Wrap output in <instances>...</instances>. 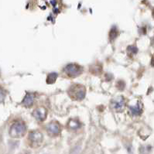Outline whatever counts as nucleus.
<instances>
[{"mask_svg": "<svg viewBox=\"0 0 154 154\" xmlns=\"http://www.w3.org/2000/svg\"><path fill=\"white\" fill-rule=\"evenodd\" d=\"M71 98L74 100H82L85 96V88L80 85H73L68 90Z\"/></svg>", "mask_w": 154, "mask_h": 154, "instance_id": "f257e3e1", "label": "nucleus"}, {"mask_svg": "<svg viewBox=\"0 0 154 154\" xmlns=\"http://www.w3.org/2000/svg\"><path fill=\"white\" fill-rule=\"evenodd\" d=\"M25 132H26V126L22 122H16L12 126L10 129V135L15 138L23 136Z\"/></svg>", "mask_w": 154, "mask_h": 154, "instance_id": "f03ea898", "label": "nucleus"}, {"mask_svg": "<svg viewBox=\"0 0 154 154\" xmlns=\"http://www.w3.org/2000/svg\"><path fill=\"white\" fill-rule=\"evenodd\" d=\"M66 74L69 77H76L78 76L79 74H81L82 72V67H80L79 65L74 64H71L67 65V67L64 68Z\"/></svg>", "mask_w": 154, "mask_h": 154, "instance_id": "7ed1b4c3", "label": "nucleus"}, {"mask_svg": "<svg viewBox=\"0 0 154 154\" xmlns=\"http://www.w3.org/2000/svg\"><path fill=\"white\" fill-rule=\"evenodd\" d=\"M30 139L33 145L39 146L43 141V135L40 132H33L30 135Z\"/></svg>", "mask_w": 154, "mask_h": 154, "instance_id": "20e7f679", "label": "nucleus"}, {"mask_svg": "<svg viewBox=\"0 0 154 154\" xmlns=\"http://www.w3.org/2000/svg\"><path fill=\"white\" fill-rule=\"evenodd\" d=\"M48 133L52 136H56V135L59 134L61 132V128L60 126L57 122H51L47 126V127Z\"/></svg>", "mask_w": 154, "mask_h": 154, "instance_id": "39448f33", "label": "nucleus"}, {"mask_svg": "<svg viewBox=\"0 0 154 154\" xmlns=\"http://www.w3.org/2000/svg\"><path fill=\"white\" fill-rule=\"evenodd\" d=\"M112 106L115 110L122 111L125 106V101L122 97H118L112 101Z\"/></svg>", "mask_w": 154, "mask_h": 154, "instance_id": "423d86ee", "label": "nucleus"}, {"mask_svg": "<svg viewBox=\"0 0 154 154\" xmlns=\"http://www.w3.org/2000/svg\"><path fill=\"white\" fill-rule=\"evenodd\" d=\"M46 115H47V112L44 108H39L33 112L34 117L39 121H44L46 119Z\"/></svg>", "mask_w": 154, "mask_h": 154, "instance_id": "0eeeda50", "label": "nucleus"}, {"mask_svg": "<svg viewBox=\"0 0 154 154\" xmlns=\"http://www.w3.org/2000/svg\"><path fill=\"white\" fill-rule=\"evenodd\" d=\"M130 111L132 112V115H139L143 112V109H142V106L140 105H136L135 106H132L130 108Z\"/></svg>", "mask_w": 154, "mask_h": 154, "instance_id": "6e6552de", "label": "nucleus"}, {"mask_svg": "<svg viewBox=\"0 0 154 154\" xmlns=\"http://www.w3.org/2000/svg\"><path fill=\"white\" fill-rule=\"evenodd\" d=\"M33 95H30V94H28V95L26 96L25 99H24L23 104L25 105L26 107H30V105H33Z\"/></svg>", "mask_w": 154, "mask_h": 154, "instance_id": "1a4fd4ad", "label": "nucleus"}, {"mask_svg": "<svg viewBox=\"0 0 154 154\" xmlns=\"http://www.w3.org/2000/svg\"><path fill=\"white\" fill-rule=\"evenodd\" d=\"M57 78V74H56V73H52V74H49V76L47 77V82L48 84H53L56 81Z\"/></svg>", "mask_w": 154, "mask_h": 154, "instance_id": "9d476101", "label": "nucleus"}, {"mask_svg": "<svg viewBox=\"0 0 154 154\" xmlns=\"http://www.w3.org/2000/svg\"><path fill=\"white\" fill-rule=\"evenodd\" d=\"M117 34H118L117 31L115 30H112V33H111V35H110L111 38H112V40L115 39V37H116V36H117Z\"/></svg>", "mask_w": 154, "mask_h": 154, "instance_id": "9b49d317", "label": "nucleus"}, {"mask_svg": "<svg viewBox=\"0 0 154 154\" xmlns=\"http://www.w3.org/2000/svg\"><path fill=\"white\" fill-rule=\"evenodd\" d=\"M4 98V94L2 93V91H0V102H2Z\"/></svg>", "mask_w": 154, "mask_h": 154, "instance_id": "f8f14e48", "label": "nucleus"}]
</instances>
